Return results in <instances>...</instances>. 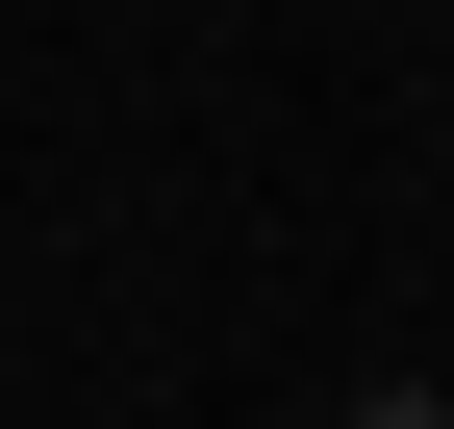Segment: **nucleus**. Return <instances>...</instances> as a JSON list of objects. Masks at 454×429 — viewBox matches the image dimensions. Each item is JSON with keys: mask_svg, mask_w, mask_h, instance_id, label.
Returning a JSON list of instances; mask_svg holds the SVG:
<instances>
[{"mask_svg": "<svg viewBox=\"0 0 454 429\" xmlns=\"http://www.w3.org/2000/svg\"><path fill=\"white\" fill-rule=\"evenodd\" d=\"M328 429H454V404H429V379H379V404H328Z\"/></svg>", "mask_w": 454, "mask_h": 429, "instance_id": "f257e3e1", "label": "nucleus"}]
</instances>
